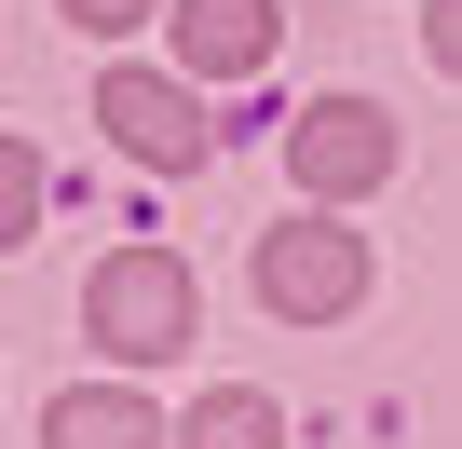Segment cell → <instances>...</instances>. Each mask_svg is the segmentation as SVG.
Wrapping results in <instances>:
<instances>
[{
    "mask_svg": "<svg viewBox=\"0 0 462 449\" xmlns=\"http://www.w3.org/2000/svg\"><path fill=\"white\" fill-rule=\"evenodd\" d=\"M82 327H96L123 368H163V354L190 341V273H177L163 246H123V259H96V286H82Z\"/></svg>",
    "mask_w": 462,
    "mask_h": 449,
    "instance_id": "1",
    "label": "cell"
},
{
    "mask_svg": "<svg viewBox=\"0 0 462 449\" xmlns=\"http://www.w3.org/2000/svg\"><path fill=\"white\" fill-rule=\"evenodd\" d=\"M259 300L286 327H340L367 300V246L340 232V218H286V232H259Z\"/></svg>",
    "mask_w": 462,
    "mask_h": 449,
    "instance_id": "2",
    "label": "cell"
},
{
    "mask_svg": "<svg viewBox=\"0 0 462 449\" xmlns=\"http://www.w3.org/2000/svg\"><path fill=\"white\" fill-rule=\"evenodd\" d=\"M286 150H300V191H327V204H354V191L394 177V123H381L367 96H313Z\"/></svg>",
    "mask_w": 462,
    "mask_h": 449,
    "instance_id": "3",
    "label": "cell"
},
{
    "mask_svg": "<svg viewBox=\"0 0 462 449\" xmlns=\"http://www.w3.org/2000/svg\"><path fill=\"white\" fill-rule=\"evenodd\" d=\"M96 123L150 164V177H190L204 164V109L177 96V82H150V69H109V96H96Z\"/></svg>",
    "mask_w": 462,
    "mask_h": 449,
    "instance_id": "4",
    "label": "cell"
},
{
    "mask_svg": "<svg viewBox=\"0 0 462 449\" xmlns=\"http://www.w3.org/2000/svg\"><path fill=\"white\" fill-rule=\"evenodd\" d=\"M273 42H286L273 0H177V55H190L204 82H259V69H273Z\"/></svg>",
    "mask_w": 462,
    "mask_h": 449,
    "instance_id": "5",
    "label": "cell"
},
{
    "mask_svg": "<svg viewBox=\"0 0 462 449\" xmlns=\"http://www.w3.org/2000/svg\"><path fill=\"white\" fill-rule=\"evenodd\" d=\"M42 449H163V408L123 395V381H82V395L42 408Z\"/></svg>",
    "mask_w": 462,
    "mask_h": 449,
    "instance_id": "6",
    "label": "cell"
},
{
    "mask_svg": "<svg viewBox=\"0 0 462 449\" xmlns=\"http://www.w3.org/2000/svg\"><path fill=\"white\" fill-rule=\"evenodd\" d=\"M163 449H286V408H273V395H204Z\"/></svg>",
    "mask_w": 462,
    "mask_h": 449,
    "instance_id": "7",
    "label": "cell"
},
{
    "mask_svg": "<svg viewBox=\"0 0 462 449\" xmlns=\"http://www.w3.org/2000/svg\"><path fill=\"white\" fill-rule=\"evenodd\" d=\"M28 218H42V164H28L14 136H0V246H14V232H28Z\"/></svg>",
    "mask_w": 462,
    "mask_h": 449,
    "instance_id": "8",
    "label": "cell"
},
{
    "mask_svg": "<svg viewBox=\"0 0 462 449\" xmlns=\"http://www.w3.org/2000/svg\"><path fill=\"white\" fill-rule=\"evenodd\" d=\"M136 14H150V0H69V28H109V42H123Z\"/></svg>",
    "mask_w": 462,
    "mask_h": 449,
    "instance_id": "9",
    "label": "cell"
}]
</instances>
